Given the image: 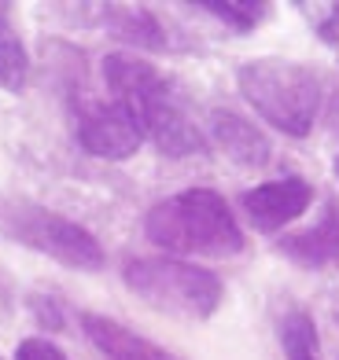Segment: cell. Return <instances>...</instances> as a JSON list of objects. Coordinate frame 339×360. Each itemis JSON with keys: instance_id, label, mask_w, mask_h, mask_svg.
Masks as SVG:
<instances>
[{"instance_id": "obj_2", "label": "cell", "mask_w": 339, "mask_h": 360, "mask_svg": "<svg viewBox=\"0 0 339 360\" xmlns=\"http://www.w3.org/2000/svg\"><path fill=\"white\" fill-rule=\"evenodd\" d=\"M144 236L159 250L170 254L236 257L247 247L233 206L214 188H185L170 199L155 202L144 214Z\"/></svg>"}, {"instance_id": "obj_11", "label": "cell", "mask_w": 339, "mask_h": 360, "mask_svg": "<svg viewBox=\"0 0 339 360\" xmlns=\"http://www.w3.org/2000/svg\"><path fill=\"white\" fill-rule=\"evenodd\" d=\"M104 15V30L118 44H129V48H148V52H159L166 48V30L163 22L155 19L148 8H133V4H104L100 8Z\"/></svg>"}, {"instance_id": "obj_7", "label": "cell", "mask_w": 339, "mask_h": 360, "mask_svg": "<svg viewBox=\"0 0 339 360\" xmlns=\"http://www.w3.org/2000/svg\"><path fill=\"white\" fill-rule=\"evenodd\" d=\"M310 202H314V188L302 176H277L240 195V210L258 232H281L284 224L299 221L310 210Z\"/></svg>"}, {"instance_id": "obj_1", "label": "cell", "mask_w": 339, "mask_h": 360, "mask_svg": "<svg viewBox=\"0 0 339 360\" xmlns=\"http://www.w3.org/2000/svg\"><path fill=\"white\" fill-rule=\"evenodd\" d=\"M104 81H107L111 100H118L122 107L133 110L144 136L166 158H188V155L207 151L203 129L192 122L185 103L177 100L173 81L159 67H152L148 59L129 56V52H111L104 56Z\"/></svg>"}, {"instance_id": "obj_6", "label": "cell", "mask_w": 339, "mask_h": 360, "mask_svg": "<svg viewBox=\"0 0 339 360\" xmlns=\"http://www.w3.org/2000/svg\"><path fill=\"white\" fill-rule=\"evenodd\" d=\"M78 143L92 158L122 162L140 151L144 129L133 118V110L122 107L118 100H100L82 107V114H78Z\"/></svg>"}, {"instance_id": "obj_5", "label": "cell", "mask_w": 339, "mask_h": 360, "mask_svg": "<svg viewBox=\"0 0 339 360\" xmlns=\"http://www.w3.org/2000/svg\"><path fill=\"white\" fill-rule=\"evenodd\" d=\"M0 236L74 272H100L107 261L89 228L23 195H0Z\"/></svg>"}, {"instance_id": "obj_4", "label": "cell", "mask_w": 339, "mask_h": 360, "mask_svg": "<svg viewBox=\"0 0 339 360\" xmlns=\"http://www.w3.org/2000/svg\"><path fill=\"white\" fill-rule=\"evenodd\" d=\"M122 280L144 305L181 320H211L225 302L218 272L181 257H133L125 261Z\"/></svg>"}, {"instance_id": "obj_15", "label": "cell", "mask_w": 339, "mask_h": 360, "mask_svg": "<svg viewBox=\"0 0 339 360\" xmlns=\"http://www.w3.org/2000/svg\"><path fill=\"white\" fill-rule=\"evenodd\" d=\"M15 360H67V353L48 338H23L15 349Z\"/></svg>"}, {"instance_id": "obj_3", "label": "cell", "mask_w": 339, "mask_h": 360, "mask_svg": "<svg viewBox=\"0 0 339 360\" xmlns=\"http://www.w3.org/2000/svg\"><path fill=\"white\" fill-rule=\"evenodd\" d=\"M236 85L244 100L284 136H310L321 114V81L310 67L277 56L247 59L236 67Z\"/></svg>"}, {"instance_id": "obj_13", "label": "cell", "mask_w": 339, "mask_h": 360, "mask_svg": "<svg viewBox=\"0 0 339 360\" xmlns=\"http://www.w3.org/2000/svg\"><path fill=\"white\" fill-rule=\"evenodd\" d=\"M277 335H281V349L288 360H321L317 323L306 309H288L277 323Z\"/></svg>"}, {"instance_id": "obj_14", "label": "cell", "mask_w": 339, "mask_h": 360, "mask_svg": "<svg viewBox=\"0 0 339 360\" xmlns=\"http://www.w3.org/2000/svg\"><path fill=\"white\" fill-rule=\"evenodd\" d=\"M199 8L229 30H236V34H251L254 26L269 19V4H262V0H207Z\"/></svg>"}, {"instance_id": "obj_8", "label": "cell", "mask_w": 339, "mask_h": 360, "mask_svg": "<svg viewBox=\"0 0 339 360\" xmlns=\"http://www.w3.org/2000/svg\"><path fill=\"white\" fill-rule=\"evenodd\" d=\"M277 254L310 272H339V202L328 199L317 224L277 239Z\"/></svg>"}, {"instance_id": "obj_10", "label": "cell", "mask_w": 339, "mask_h": 360, "mask_svg": "<svg viewBox=\"0 0 339 360\" xmlns=\"http://www.w3.org/2000/svg\"><path fill=\"white\" fill-rule=\"evenodd\" d=\"M211 140L221 147V155L236 162L240 169H262L273 147H269V136L258 129L254 122L240 118L233 110H214L211 114Z\"/></svg>"}, {"instance_id": "obj_17", "label": "cell", "mask_w": 339, "mask_h": 360, "mask_svg": "<svg viewBox=\"0 0 339 360\" xmlns=\"http://www.w3.org/2000/svg\"><path fill=\"white\" fill-rule=\"evenodd\" d=\"M335 176H339V158H335Z\"/></svg>"}, {"instance_id": "obj_12", "label": "cell", "mask_w": 339, "mask_h": 360, "mask_svg": "<svg viewBox=\"0 0 339 360\" xmlns=\"http://www.w3.org/2000/svg\"><path fill=\"white\" fill-rule=\"evenodd\" d=\"M30 77V56L23 34L11 19V4H0V89L4 92H23Z\"/></svg>"}, {"instance_id": "obj_9", "label": "cell", "mask_w": 339, "mask_h": 360, "mask_svg": "<svg viewBox=\"0 0 339 360\" xmlns=\"http://www.w3.org/2000/svg\"><path fill=\"white\" fill-rule=\"evenodd\" d=\"M82 331L107 360H181L170 349H163L159 342L137 335L133 327H125V323L111 320V316H100V313H85Z\"/></svg>"}, {"instance_id": "obj_16", "label": "cell", "mask_w": 339, "mask_h": 360, "mask_svg": "<svg viewBox=\"0 0 339 360\" xmlns=\"http://www.w3.org/2000/svg\"><path fill=\"white\" fill-rule=\"evenodd\" d=\"M317 37L325 44H339V4H328L325 19H317Z\"/></svg>"}]
</instances>
